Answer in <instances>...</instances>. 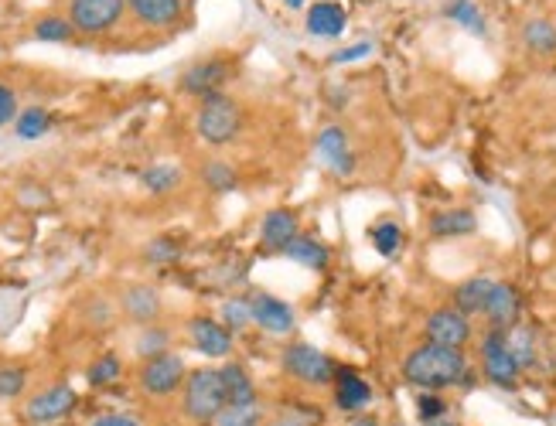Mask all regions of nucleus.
<instances>
[{"instance_id":"nucleus-1","label":"nucleus","mask_w":556,"mask_h":426,"mask_svg":"<svg viewBox=\"0 0 556 426\" xmlns=\"http://www.w3.org/2000/svg\"><path fill=\"white\" fill-rule=\"evenodd\" d=\"M403 379L410 382V386H420L427 392L454 389L471 379V365L461 348H444V345H430L427 341V345L413 348V352L406 355Z\"/></svg>"},{"instance_id":"nucleus-2","label":"nucleus","mask_w":556,"mask_h":426,"mask_svg":"<svg viewBox=\"0 0 556 426\" xmlns=\"http://www.w3.org/2000/svg\"><path fill=\"white\" fill-rule=\"evenodd\" d=\"M226 406H229V399H226V389H222L219 369L188 372L185 392H181V409H185L188 420L198 423V426H212Z\"/></svg>"},{"instance_id":"nucleus-3","label":"nucleus","mask_w":556,"mask_h":426,"mask_svg":"<svg viewBox=\"0 0 556 426\" xmlns=\"http://www.w3.org/2000/svg\"><path fill=\"white\" fill-rule=\"evenodd\" d=\"M195 130L205 144L226 147L239 137V130H243V110H239L236 99H229L226 93H212L202 99V106H198Z\"/></svg>"},{"instance_id":"nucleus-4","label":"nucleus","mask_w":556,"mask_h":426,"mask_svg":"<svg viewBox=\"0 0 556 426\" xmlns=\"http://www.w3.org/2000/svg\"><path fill=\"white\" fill-rule=\"evenodd\" d=\"M280 365H284V372L290 379L304 382V386H328L338 375L335 362L311 345H287L284 355H280Z\"/></svg>"},{"instance_id":"nucleus-5","label":"nucleus","mask_w":556,"mask_h":426,"mask_svg":"<svg viewBox=\"0 0 556 426\" xmlns=\"http://www.w3.org/2000/svg\"><path fill=\"white\" fill-rule=\"evenodd\" d=\"M185 379H188L185 358L174 352L147 358V362L140 365V389H144L147 396H174V392L185 386Z\"/></svg>"},{"instance_id":"nucleus-6","label":"nucleus","mask_w":556,"mask_h":426,"mask_svg":"<svg viewBox=\"0 0 556 426\" xmlns=\"http://www.w3.org/2000/svg\"><path fill=\"white\" fill-rule=\"evenodd\" d=\"M481 375L499 389H516L522 369L505 348V331H488L481 341Z\"/></svg>"},{"instance_id":"nucleus-7","label":"nucleus","mask_w":556,"mask_h":426,"mask_svg":"<svg viewBox=\"0 0 556 426\" xmlns=\"http://www.w3.org/2000/svg\"><path fill=\"white\" fill-rule=\"evenodd\" d=\"M423 334H427L430 345H444V348H461L471 341V334H475V328H471V317L458 311V307H437V311L427 314V324H423Z\"/></svg>"},{"instance_id":"nucleus-8","label":"nucleus","mask_w":556,"mask_h":426,"mask_svg":"<svg viewBox=\"0 0 556 426\" xmlns=\"http://www.w3.org/2000/svg\"><path fill=\"white\" fill-rule=\"evenodd\" d=\"M72 409H76V389H72L69 382H58V386L41 389L28 399V406H24V420H28L31 426H48V423L65 420Z\"/></svg>"},{"instance_id":"nucleus-9","label":"nucleus","mask_w":556,"mask_h":426,"mask_svg":"<svg viewBox=\"0 0 556 426\" xmlns=\"http://www.w3.org/2000/svg\"><path fill=\"white\" fill-rule=\"evenodd\" d=\"M127 0H72L69 21L82 35H103L120 24Z\"/></svg>"},{"instance_id":"nucleus-10","label":"nucleus","mask_w":556,"mask_h":426,"mask_svg":"<svg viewBox=\"0 0 556 426\" xmlns=\"http://www.w3.org/2000/svg\"><path fill=\"white\" fill-rule=\"evenodd\" d=\"M314 150H318V161L328 167L331 174H352L355 171V154H352V140L342 127H325L314 140Z\"/></svg>"},{"instance_id":"nucleus-11","label":"nucleus","mask_w":556,"mask_h":426,"mask_svg":"<svg viewBox=\"0 0 556 426\" xmlns=\"http://www.w3.org/2000/svg\"><path fill=\"white\" fill-rule=\"evenodd\" d=\"M485 321H488V328L492 331H509V328H516L519 324V314H522V297H519V290L512 287V283H499L495 280V290H492V297H488V304H485Z\"/></svg>"},{"instance_id":"nucleus-12","label":"nucleus","mask_w":556,"mask_h":426,"mask_svg":"<svg viewBox=\"0 0 556 426\" xmlns=\"http://www.w3.org/2000/svg\"><path fill=\"white\" fill-rule=\"evenodd\" d=\"M188 334H192V345L205 358H229L232 352V331L215 317H192Z\"/></svg>"},{"instance_id":"nucleus-13","label":"nucleus","mask_w":556,"mask_h":426,"mask_svg":"<svg viewBox=\"0 0 556 426\" xmlns=\"http://www.w3.org/2000/svg\"><path fill=\"white\" fill-rule=\"evenodd\" d=\"M297 236H301V222H297V215L290 212V208H270V212L263 215L260 239H263V246L273 249V253H284Z\"/></svg>"},{"instance_id":"nucleus-14","label":"nucleus","mask_w":556,"mask_h":426,"mask_svg":"<svg viewBox=\"0 0 556 426\" xmlns=\"http://www.w3.org/2000/svg\"><path fill=\"white\" fill-rule=\"evenodd\" d=\"M250 307H253V324H260L263 331H270V334L294 331V311H290V304H284L280 297H273V294H253L250 297Z\"/></svg>"},{"instance_id":"nucleus-15","label":"nucleus","mask_w":556,"mask_h":426,"mask_svg":"<svg viewBox=\"0 0 556 426\" xmlns=\"http://www.w3.org/2000/svg\"><path fill=\"white\" fill-rule=\"evenodd\" d=\"M226 79H229V62H222V58H209V62H198L181 75V89L205 99V96L219 93V86Z\"/></svg>"},{"instance_id":"nucleus-16","label":"nucleus","mask_w":556,"mask_h":426,"mask_svg":"<svg viewBox=\"0 0 556 426\" xmlns=\"http://www.w3.org/2000/svg\"><path fill=\"white\" fill-rule=\"evenodd\" d=\"M475 229H478V219L471 208H441L430 219V236L434 239H461V236H471Z\"/></svg>"},{"instance_id":"nucleus-17","label":"nucleus","mask_w":556,"mask_h":426,"mask_svg":"<svg viewBox=\"0 0 556 426\" xmlns=\"http://www.w3.org/2000/svg\"><path fill=\"white\" fill-rule=\"evenodd\" d=\"M307 31L314 38H338L345 31V7L335 0H318V4L307 11Z\"/></svg>"},{"instance_id":"nucleus-18","label":"nucleus","mask_w":556,"mask_h":426,"mask_svg":"<svg viewBox=\"0 0 556 426\" xmlns=\"http://www.w3.org/2000/svg\"><path fill=\"white\" fill-rule=\"evenodd\" d=\"M335 403L338 409H345V413H359L372 403V386L362 379V375L355 372H338L335 375Z\"/></svg>"},{"instance_id":"nucleus-19","label":"nucleus","mask_w":556,"mask_h":426,"mask_svg":"<svg viewBox=\"0 0 556 426\" xmlns=\"http://www.w3.org/2000/svg\"><path fill=\"white\" fill-rule=\"evenodd\" d=\"M127 4L147 28H171L181 18V0H127Z\"/></svg>"},{"instance_id":"nucleus-20","label":"nucleus","mask_w":556,"mask_h":426,"mask_svg":"<svg viewBox=\"0 0 556 426\" xmlns=\"http://www.w3.org/2000/svg\"><path fill=\"white\" fill-rule=\"evenodd\" d=\"M123 311H127L130 321H137V324H154V317L161 314V294H157L154 287H144V283L127 287V294H123Z\"/></svg>"},{"instance_id":"nucleus-21","label":"nucleus","mask_w":556,"mask_h":426,"mask_svg":"<svg viewBox=\"0 0 556 426\" xmlns=\"http://www.w3.org/2000/svg\"><path fill=\"white\" fill-rule=\"evenodd\" d=\"M492 290H495V280L492 277H468L464 283H458L454 287V307L464 314H481L485 311V304H488V297H492Z\"/></svg>"},{"instance_id":"nucleus-22","label":"nucleus","mask_w":556,"mask_h":426,"mask_svg":"<svg viewBox=\"0 0 556 426\" xmlns=\"http://www.w3.org/2000/svg\"><path fill=\"white\" fill-rule=\"evenodd\" d=\"M284 256L290 263H297V266H304V270H328V263H331V253L325 246H321L318 239H311V236H297L290 246L284 249Z\"/></svg>"},{"instance_id":"nucleus-23","label":"nucleus","mask_w":556,"mask_h":426,"mask_svg":"<svg viewBox=\"0 0 556 426\" xmlns=\"http://www.w3.org/2000/svg\"><path fill=\"white\" fill-rule=\"evenodd\" d=\"M219 375H222V389H226L229 406H239V403H256V386H253L250 372H246L243 365L229 362V365H222Z\"/></svg>"},{"instance_id":"nucleus-24","label":"nucleus","mask_w":556,"mask_h":426,"mask_svg":"<svg viewBox=\"0 0 556 426\" xmlns=\"http://www.w3.org/2000/svg\"><path fill=\"white\" fill-rule=\"evenodd\" d=\"M505 348H509V355L516 358V365L522 372L533 369L536 358H539V345H536V334L529 328H522V324H516V328L505 331Z\"/></svg>"},{"instance_id":"nucleus-25","label":"nucleus","mask_w":556,"mask_h":426,"mask_svg":"<svg viewBox=\"0 0 556 426\" xmlns=\"http://www.w3.org/2000/svg\"><path fill=\"white\" fill-rule=\"evenodd\" d=\"M522 45L536 55H553L556 52V24L550 18H529L522 24Z\"/></svg>"},{"instance_id":"nucleus-26","label":"nucleus","mask_w":556,"mask_h":426,"mask_svg":"<svg viewBox=\"0 0 556 426\" xmlns=\"http://www.w3.org/2000/svg\"><path fill=\"white\" fill-rule=\"evenodd\" d=\"M447 18L458 24V28L471 31V35H485L488 31L485 14L475 7V0H447Z\"/></svg>"},{"instance_id":"nucleus-27","label":"nucleus","mask_w":556,"mask_h":426,"mask_svg":"<svg viewBox=\"0 0 556 426\" xmlns=\"http://www.w3.org/2000/svg\"><path fill=\"white\" fill-rule=\"evenodd\" d=\"M140 181H144V188L154 191V195H168V191H174L181 185V167L154 164V167H147V171L140 174Z\"/></svg>"},{"instance_id":"nucleus-28","label":"nucleus","mask_w":556,"mask_h":426,"mask_svg":"<svg viewBox=\"0 0 556 426\" xmlns=\"http://www.w3.org/2000/svg\"><path fill=\"white\" fill-rule=\"evenodd\" d=\"M48 130H52V116H48V110H41V106H31V110L18 113V120H14V133L21 140H38Z\"/></svg>"},{"instance_id":"nucleus-29","label":"nucleus","mask_w":556,"mask_h":426,"mask_svg":"<svg viewBox=\"0 0 556 426\" xmlns=\"http://www.w3.org/2000/svg\"><path fill=\"white\" fill-rule=\"evenodd\" d=\"M369 239L379 256H396L403 246V229H400V222H379V225H372Z\"/></svg>"},{"instance_id":"nucleus-30","label":"nucleus","mask_w":556,"mask_h":426,"mask_svg":"<svg viewBox=\"0 0 556 426\" xmlns=\"http://www.w3.org/2000/svg\"><path fill=\"white\" fill-rule=\"evenodd\" d=\"M72 35H76V28H72L69 18H58V14H48V18H41L35 24V38L38 41H48V45H65Z\"/></svg>"},{"instance_id":"nucleus-31","label":"nucleus","mask_w":556,"mask_h":426,"mask_svg":"<svg viewBox=\"0 0 556 426\" xmlns=\"http://www.w3.org/2000/svg\"><path fill=\"white\" fill-rule=\"evenodd\" d=\"M120 372H123V362H120V355H99L93 365H89V372H86V379H89V386H96V389H103V386H113L116 379H120Z\"/></svg>"},{"instance_id":"nucleus-32","label":"nucleus","mask_w":556,"mask_h":426,"mask_svg":"<svg viewBox=\"0 0 556 426\" xmlns=\"http://www.w3.org/2000/svg\"><path fill=\"white\" fill-rule=\"evenodd\" d=\"M263 423V409L260 403H239V406H226L219 413V420L212 426H260Z\"/></svg>"},{"instance_id":"nucleus-33","label":"nucleus","mask_w":556,"mask_h":426,"mask_svg":"<svg viewBox=\"0 0 556 426\" xmlns=\"http://www.w3.org/2000/svg\"><path fill=\"white\" fill-rule=\"evenodd\" d=\"M168 345H171V334L164 328H154V324H147V328L137 334V355L144 358V362L147 358L164 355L168 352Z\"/></svg>"},{"instance_id":"nucleus-34","label":"nucleus","mask_w":556,"mask_h":426,"mask_svg":"<svg viewBox=\"0 0 556 426\" xmlns=\"http://www.w3.org/2000/svg\"><path fill=\"white\" fill-rule=\"evenodd\" d=\"M202 181H205V188H212V191H232V188L239 185V174L232 171L229 164L212 161V164H205Z\"/></svg>"},{"instance_id":"nucleus-35","label":"nucleus","mask_w":556,"mask_h":426,"mask_svg":"<svg viewBox=\"0 0 556 426\" xmlns=\"http://www.w3.org/2000/svg\"><path fill=\"white\" fill-rule=\"evenodd\" d=\"M222 324H226L229 331H243L246 324H253L250 300H226V304H222Z\"/></svg>"},{"instance_id":"nucleus-36","label":"nucleus","mask_w":556,"mask_h":426,"mask_svg":"<svg viewBox=\"0 0 556 426\" xmlns=\"http://www.w3.org/2000/svg\"><path fill=\"white\" fill-rule=\"evenodd\" d=\"M28 386V372L21 365H4L0 369V399H18Z\"/></svg>"},{"instance_id":"nucleus-37","label":"nucleus","mask_w":556,"mask_h":426,"mask_svg":"<svg viewBox=\"0 0 556 426\" xmlns=\"http://www.w3.org/2000/svg\"><path fill=\"white\" fill-rule=\"evenodd\" d=\"M372 41H355V45H348V48H338V52H331L328 62L331 65H345V62H359V58L365 55H372Z\"/></svg>"},{"instance_id":"nucleus-38","label":"nucleus","mask_w":556,"mask_h":426,"mask_svg":"<svg viewBox=\"0 0 556 426\" xmlns=\"http://www.w3.org/2000/svg\"><path fill=\"white\" fill-rule=\"evenodd\" d=\"M14 120H18V93L0 82V127H7Z\"/></svg>"},{"instance_id":"nucleus-39","label":"nucleus","mask_w":556,"mask_h":426,"mask_svg":"<svg viewBox=\"0 0 556 426\" xmlns=\"http://www.w3.org/2000/svg\"><path fill=\"white\" fill-rule=\"evenodd\" d=\"M147 256H151L154 263H168V260H174V256H178V249H174L168 239H157V242H151V246H147Z\"/></svg>"},{"instance_id":"nucleus-40","label":"nucleus","mask_w":556,"mask_h":426,"mask_svg":"<svg viewBox=\"0 0 556 426\" xmlns=\"http://www.w3.org/2000/svg\"><path fill=\"white\" fill-rule=\"evenodd\" d=\"M420 416L423 420H434V416H441L444 413V399L441 396H434V392H427V396L420 399Z\"/></svg>"},{"instance_id":"nucleus-41","label":"nucleus","mask_w":556,"mask_h":426,"mask_svg":"<svg viewBox=\"0 0 556 426\" xmlns=\"http://www.w3.org/2000/svg\"><path fill=\"white\" fill-rule=\"evenodd\" d=\"M89 426H140V420H134V416H127V413H103Z\"/></svg>"},{"instance_id":"nucleus-42","label":"nucleus","mask_w":556,"mask_h":426,"mask_svg":"<svg viewBox=\"0 0 556 426\" xmlns=\"http://www.w3.org/2000/svg\"><path fill=\"white\" fill-rule=\"evenodd\" d=\"M355 426H379V423L369 420V416H362V420H355Z\"/></svg>"},{"instance_id":"nucleus-43","label":"nucleus","mask_w":556,"mask_h":426,"mask_svg":"<svg viewBox=\"0 0 556 426\" xmlns=\"http://www.w3.org/2000/svg\"><path fill=\"white\" fill-rule=\"evenodd\" d=\"M277 426H304V423L301 420H280Z\"/></svg>"},{"instance_id":"nucleus-44","label":"nucleus","mask_w":556,"mask_h":426,"mask_svg":"<svg viewBox=\"0 0 556 426\" xmlns=\"http://www.w3.org/2000/svg\"><path fill=\"white\" fill-rule=\"evenodd\" d=\"M284 4H287V7H294V11H297V7H304V0H284Z\"/></svg>"}]
</instances>
